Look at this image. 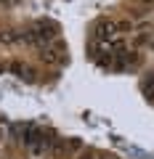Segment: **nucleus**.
I'll return each mask as SVG.
<instances>
[{
  "mask_svg": "<svg viewBox=\"0 0 154 159\" xmlns=\"http://www.w3.org/2000/svg\"><path fill=\"white\" fill-rule=\"evenodd\" d=\"M77 159H96V154H93L91 148H88V151H82V154H80V157H77Z\"/></svg>",
  "mask_w": 154,
  "mask_h": 159,
  "instance_id": "obj_5",
  "label": "nucleus"
},
{
  "mask_svg": "<svg viewBox=\"0 0 154 159\" xmlns=\"http://www.w3.org/2000/svg\"><path fill=\"white\" fill-rule=\"evenodd\" d=\"M117 32H120V24L112 21V19H101V21L96 24L98 40H114V37H117Z\"/></svg>",
  "mask_w": 154,
  "mask_h": 159,
  "instance_id": "obj_2",
  "label": "nucleus"
},
{
  "mask_svg": "<svg viewBox=\"0 0 154 159\" xmlns=\"http://www.w3.org/2000/svg\"><path fill=\"white\" fill-rule=\"evenodd\" d=\"M0 43L3 45H21V32L19 29H3L0 32Z\"/></svg>",
  "mask_w": 154,
  "mask_h": 159,
  "instance_id": "obj_3",
  "label": "nucleus"
},
{
  "mask_svg": "<svg viewBox=\"0 0 154 159\" xmlns=\"http://www.w3.org/2000/svg\"><path fill=\"white\" fill-rule=\"evenodd\" d=\"M143 98L146 101H154V74H149L146 82H143Z\"/></svg>",
  "mask_w": 154,
  "mask_h": 159,
  "instance_id": "obj_4",
  "label": "nucleus"
},
{
  "mask_svg": "<svg viewBox=\"0 0 154 159\" xmlns=\"http://www.w3.org/2000/svg\"><path fill=\"white\" fill-rule=\"evenodd\" d=\"M21 141H24V146H27L32 154H43V127L27 125V127H24Z\"/></svg>",
  "mask_w": 154,
  "mask_h": 159,
  "instance_id": "obj_1",
  "label": "nucleus"
}]
</instances>
